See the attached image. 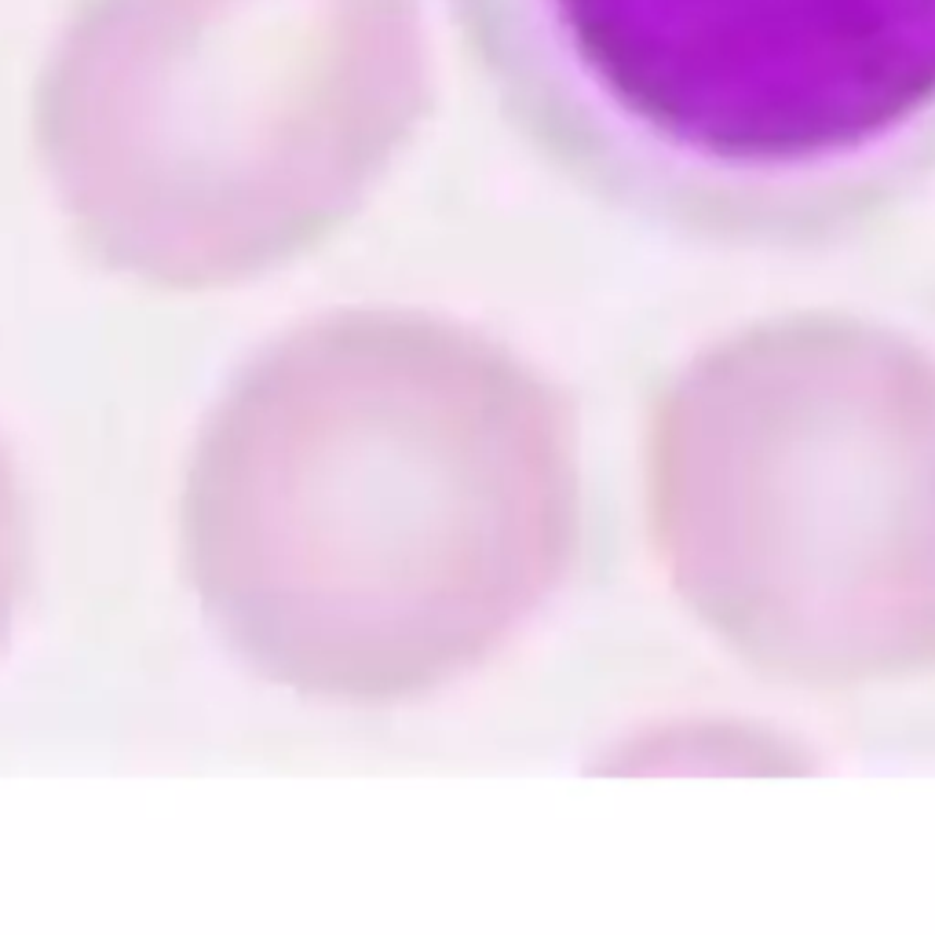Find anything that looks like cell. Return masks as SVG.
I'll use <instances>...</instances> for the list:
<instances>
[{
    "instance_id": "obj_1",
    "label": "cell",
    "mask_w": 935,
    "mask_h": 935,
    "mask_svg": "<svg viewBox=\"0 0 935 935\" xmlns=\"http://www.w3.org/2000/svg\"><path fill=\"white\" fill-rule=\"evenodd\" d=\"M567 526L552 391L410 307L267 340L205 410L180 490L209 636L271 688L359 709L483 669L548 596Z\"/></svg>"
},
{
    "instance_id": "obj_2",
    "label": "cell",
    "mask_w": 935,
    "mask_h": 935,
    "mask_svg": "<svg viewBox=\"0 0 935 935\" xmlns=\"http://www.w3.org/2000/svg\"><path fill=\"white\" fill-rule=\"evenodd\" d=\"M523 143L720 245L845 234L935 180V0H446Z\"/></svg>"
}]
</instances>
